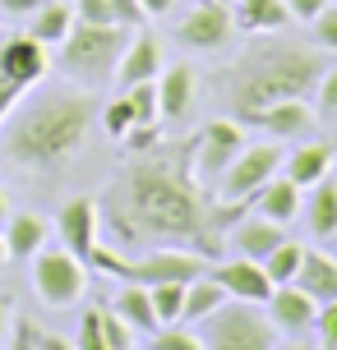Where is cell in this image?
Listing matches in <instances>:
<instances>
[{
  "instance_id": "cell-38",
  "label": "cell",
  "mask_w": 337,
  "mask_h": 350,
  "mask_svg": "<svg viewBox=\"0 0 337 350\" xmlns=\"http://www.w3.org/2000/svg\"><path fill=\"white\" fill-rule=\"evenodd\" d=\"M328 0H286V14L296 18V23H314V14H319Z\"/></svg>"
},
{
  "instance_id": "cell-12",
  "label": "cell",
  "mask_w": 337,
  "mask_h": 350,
  "mask_svg": "<svg viewBox=\"0 0 337 350\" xmlns=\"http://www.w3.org/2000/svg\"><path fill=\"white\" fill-rule=\"evenodd\" d=\"M314 111H310V102L305 97H282V102H268L264 111H254V116H245L240 124H254V129H264L268 139L277 143H291V139H305L310 129H314Z\"/></svg>"
},
{
  "instance_id": "cell-7",
  "label": "cell",
  "mask_w": 337,
  "mask_h": 350,
  "mask_svg": "<svg viewBox=\"0 0 337 350\" xmlns=\"http://www.w3.org/2000/svg\"><path fill=\"white\" fill-rule=\"evenodd\" d=\"M282 157L286 152L277 148V143H245V148L236 152V161L227 166V175L217 180L213 198L217 203H231V208H249L254 193L282 171Z\"/></svg>"
},
{
  "instance_id": "cell-20",
  "label": "cell",
  "mask_w": 337,
  "mask_h": 350,
  "mask_svg": "<svg viewBox=\"0 0 337 350\" xmlns=\"http://www.w3.org/2000/svg\"><path fill=\"white\" fill-rule=\"evenodd\" d=\"M296 286H301L305 295L323 299H337V258L333 254H323V249H305L301 258V272H296Z\"/></svg>"
},
{
  "instance_id": "cell-1",
  "label": "cell",
  "mask_w": 337,
  "mask_h": 350,
  "mask_svg": "<svg viewBox=\"0 0 337 350\" xmlns=\"http://www.w3.org/2000/svg\"><path fill=\"white\" fill-rule=\"evenodd\" d=\"M245 208L217 203L195 180V139L153 143L121 166L107 189V221L121 240H153V245H185L217 258L222 226Z\"/></svg>"
},
{
  "instance_id": "cell-15",
  "label": "cell",
  "mask_w": 337,
  "mask_h": 350,
  "mask_svg": "<svg viewBox=\"0 0 337 350\" xmlns=\"http://www.w3.org/2000/svg\"><path fill=\"white\" fill-rule=\"evenodd\" d=\"M213 277L222 281V291H227L231 299H249V304H268V295H273V277L264 272V262L259 258H227L213 267Z\"/></svg>"
},
{
  "instance_id": "cell-37",
  "label": "cell",
  "mask_w": 337,
  "mask_h": 350,
  "mask_svg": "<svg viewBox=\"0 0 337 350\" xmlns=\"http://www.w3.org/2000/svg\"><path fill=\"white\" fill-rule=\"evenodd\" d=\"M74 350H102V332H97V309L84 314L79 323V336H74Z\"/></svg>"
},
{
  "instance_id": "cell-17",
  "label": "cell",
  "mask_w": 337,
  "mask_h": 350,
  "mask_svg": "<svg viewBox=\"0 0 337 350\" xmlns=\"http://www.w3.org/2000/svg\"><path fill=\"white\" fill-rule=\"evenodd\" d=\"M166 55H162V42L153 33H129V46H125L121 65H116V88H129V83H143V79H158Z\"/></svg>"
},
{
  "instance_id": "cell-39",
  "label": "cell",
  "mask_w": 337,
  "mask_h": 350,
  "mask_svg": "<svg viewBox=\"0 0 337 350\" xmlns=\"http://www.w3.org/2000/svg\"><path fill=\"white\" fill-rule=\"evenodd\" d=\"M37 5H42V0H0V18H10V23H14V18H28Z\"/></svg>"
},
{
  "instance_id": "cell-35",
  "label": "cell",
  "mask_w": 337,
  "mask_h": 350,
  "mask_svg": "<svg viewBox=\"0 0 337 350\" xmlns=\"http://www.w3.org/2000/svg\"><path fill=\"white\" fill-rule=\"evenodd\" d=\"M314 46L337 51V5H323L319 14H314Z\"/></svg>"
},
{
  "instance_id": "cell-28",
  "label": "cell",
  "mask_w": 337,
  "mask_h": 350,
  "mask_svg": "<svg viewBox=\"0 0 337 350\" xmlns=\"http://www.w3.org/2000/svg\"><path fill=\"white\" fill-rule=\"evenodd\" d=\"M10 341H14L18 350H70L74 346V341H65V336L47 332V327H42V323H33V318H14Z\"/></svg>"
},
{
  "instance_id": "cell-16",
  "label": "cell",
  "mask_w": 337,
  "mask_h": 350,
  "mask_svg": "<svg viewBox=\"0 0 337 350\" xmlns=\"http://www.w3.org/2000/svg\"><path fill=\"white\" fill-rule=\"evenodd\" d=\"M314 314H319V299L305 295L296 281L273 286V295H268V318H273L277 332H310V327H314Z\"/></svg>"
},
{
  "instance_id": "cell-42",
  "label": "cell",
  "mask_w": 337,
  "mask_h": 350,
  "mask_svg": "<svg viewBox=\"0 0 337 350\" xmlns=\"http://www.w3.org/2000/svg\"><path fill=\"white\" fill-rule=\"evenodd\" d=\"M10 221V198H5V189H0V226Z\"/></svg>"
},
{
  "instance_id": "cell-14",
  "label": "cell",
  "mask_w": 337,
  "mask_h": 350,
  "mask_svg": "<svg viewBox=\"0 0 337 350\" xmlns=\"http://www.w3.org/2000/svg\"><path fill=\"white\" fill-rule=\"evenodd\" d=\"M199 102V70L195 65H162L158 74V116L166 120H185Z\"/></svg>"
},
{
  "instance_id": "cell-30",
  "label": "cell",
  "mask_w": 337,
  "mask_h": 350,
  "mask_svg": "<svg viewBox=\"0 0 337 350\" xmlns=\"http://www.w3.org/2000/svg\"><path fill=\"white\" fill-rule=\"evenodd\" d=\"M97 120H102V129H107V139H125L134 124H139V116H134V102L129 97H111L107 106H97Z\"/></svg>"
},
{
  "instance_id": "cell-36",
  "label": "cell",
  "mask_w": 337,
  "mask_h": 350,
  "mask_svg": "<svg viewBox=\"0 0 337 350\" xmlns=\"http://www.w3.org/2000/svg\"><path fill=\"white\" fill-rule=\"evenodd\" d=\"M319 116L323 120H337V65H328L323 70V79H319Z\"/></svg>"
},
{
  "instance_id": "cell-3",
  "label": "cell",
  "mask_w": 337,
  "mask_h": 350,
  "mask_svg": "<svg viewBox=\"0 0 337 350\" xmlns=\"http://www.w3.org/2000/svg\"><path fill=\"white\" fill-rule=\"evenodd\" d=\"M328 70L323 46L286 42V37H259L227 74H222V97L236 111V120H245L268 102L282 97H310Z\"/></svg>"
},
{
  "instance_id": "cell-9",
  "label": "cell",
  "mask_w": 337,
  "mask_h": 350,
  "mask_svg": "<svg viewBox=\"0 0 337 350\" xmlns=\"http://www.w3.org/2000/svg\"><path fill=\"white\" fill-rule=\"evenodd\" d=\"M47 79V46L33 37H10L0 42V120L18 106L23 92H33Z\"/></svg>"
},
{
  "instance_id": "cell-26",
  "label": "cell",
  "mask_w": 337,
  "mask_h": 350,
  "mask_svg": "<svg viewBox=\"0 0 337 350\" xmlns=\"http://www.w3.org/2000/svg\"><path fill=\"white\" fill-rule=\"evenodd\" d=\"M227 299H231V295L222 291V281H217L213 272H208V277L199 272V277L185 286V304H180V318H185V323H203V318L217 314V309H222Z\"/></svg>"
},
{
  "instance_id": "cell-19",
  "label": "cell",
  "mask_w": 337,
  "mask_h": 350,
  "mask_svg": "<svg viewBox=\"0 0 337 350\" xmlns=\"http://www.w3.org/2000/svg\"><path fill=\"white\" fill-rule=\"evenodd\" d=\"M305 226L314 240H337V180L323 175L319 185H310L305 198Z\"/></svg>"
},
{
  "instance_id": "cell-43",
  "label": "cell",
  "mask_w": 337,
  "mask_h": 350,
  "mask_svg": "<svg viewBox=\"0 0 337 350\" xmlns=\"http://www.w3.org/2000/svg\"><path fill=\"white\" fill-rule=\"evenodd\" d=\"M5 258H10V254H5V240H0V267H5Z\"/></svg>"
},
{
  "instance_id": "cell-4",
  "label": "cell",
  "mask_w": 337,
  "mask_h": 350,
  "mask_svg": "<svg viewBox=\"0 0 337 350\" xmlns=\"http://www.w3.org/2000/svg\"><path fill=\"white\" fill-rule=\"evenodd\" d=\"M129 33L125 23H88V18H74L70 33L55 42V65L70 83L84 88H102L116 79V65H121L125 46H129Z\"/></svg>"
},
{
  "instance_id": "cell-22",
  "label": "cell",
  "mask_w": 337,
  "mask_h": 350,
  "mask_svg": "<svg viewBox=\"0 0 337 350\" xmlns=\"http://www.w3.org/2000/svg\"><path fill=\"white\" fill-rule=\"evenodd\" d=\"M254 208H259V217H268V221H291L296 212H301V185H291L282 171L268 180L264 189L254 193Z\"/></svg>"
},
{
  "instance_id": "cell-31",
  "label": "cell",
  "mask_w": 337,
  "mask_h": 350,
  "mask_svg": "<svg viewBox=\"0 0 337 350\" xmlns=\"http://www.w3.org/2000/svg\"><path fill=\"white\" fill-rule=\"evenodd\" d=\"M185 286L190 281H158V286H148V295H153V309H158V323H180V304H185Z\"/></svg>"
},
{
  "instance_id": "cell-29",
  "label": "cell",
  "mask_w": 337,
  "mask_h": 350,
  "mask_svg": "<svg viewBox=\"0 0 337 350\" xmlns=\"http://www.w3.org/2000/svg\"><path fill=\"white\" fill-rule=\"evenodd\" d=\"M301 258H305V245H296V240H282V245H277V249L264 258V272L273 277V286L296 281V272H301Z\"/></svg>"
},
{
  "instance_id": "cell-5",
  "label": "cell",
  "mask_w": 337,
  "mask_h": 350,
  "mask_svg": "<svg viewBox=\"0 0 337 350\" xmlns=\"http://www.w3.org/2000/svg\"><path fill=\"white\" fill-rule=\"evenodd\" d=\"M88 262L97 272H107L116 281H134V286H158V281H195L203 272V254L195 249H153V254H143V258H121L116 249H102L92 245Z\"/></svg>"
},
{
  "instance_id": "cell-44",
  "label": "cell",
  "mask_w": 337,
  "mask_h": 350,
  "mask_svg": "<svg viewBox=\"0 0 337 350\" xmlns=\"http://www.w3.org/2000/svg\"><path fill=\"white\" fill-rule=\"evenodd\" d=\"M222 5H236V0H222Z\"/></svg>"
},
{
  "instance_id": "cell-11",
  "label": "cell",
  "mask_w": 337,
  "mask_h": 350,
  "mask_svg": "<svg viewBox=\"0 0 337 350\" xmlns=\"http://www.w3.org/2000/svg\"><path fill=\"white\" fill-rule=\"evenodd\" d=\"M231 33H236V14L222 0H203V5H195L176 23V42L180 46H195V51H222L231 42Z\"/></svg>"
},
{
  "instance_id": "cell-8",
  "label": "cell",
  "mask_w": 337,
  "mask_h": 350,
  "mask_svg": "<svg viewBox=\"0 0 337 350\" xmlns=\"http://www.w3.org/2000/svg\"><path fill=\"white\" fill-rule=\"evenodd\" d=\"M33 291L42 304H51V309H70L84 299L88 291V272H84V258H74L70 249H37L33 254Z\"/></svg>"
},
{
  "instance_id": "cell-32",
  "label": "cell",
  "mask_w": 337,
  "mask_h": 350,
  "mask_svg": "<svg viewBox=\"0 0 337 350\" xmlns=\"http://www.w3.org/2000/svg\"><path fill=\"white\" fill-rule=\"evenodd\" d=\"M97 332H102V350H129L134 346V327L116 309H97Z\"/></svg>"
},
{
  "instance_id": "cell-25",
  "label": "cell",
  "mask_w": 337,
  "mask_h": 350,
  "mask_svg": "<svg viewBox=\"0 0 337 350\" xmlns=\"http://www.w3.org/2000/svg\"><path fill=\"white\" fill-rule=\"evenodd\" d=\"M70 23H74V5H65V0H42L33 14H28V37L42 42V46H55L60 37L70 33Z\"/></svg>"
},
{
  "instance_id": "cell-33",
  "label": "cell",
  "mask_w": 337,
  "mask_h": 350,
  "mask_svg": "<svg viewBox=\"0 0 337 350\" xmlns=\"http://www.w3.org/2000/svg\"><path fill=\"white\" fill-rule=\"evenodd\" d=\"M148 350H203V336L195 327H176V323H166L158 332L148 336Z\"/></svg>"
},
{
  "instance_id": "cell-24",
  "label": "cell",
  "mask_w": 337,
  "mask_h": 350,
  "mask_svg": "<svg viewBox=\"0 0 337 350\" xmlns=\"http://www.w3.org/2000/svg\"><path fill=\"white\" fill-rule=\"evenodd\" d=\"M116 314L134 327V332H158V309H153V295H148V286H134V281H121V295H116V304H111Z\"/></svg>"
},
{
  "instance_id": "cell-27",
  "label": "cell",
  "mask_w": 337,
  "mask_h": 350,
  "mask_svg": "<svg viewBox=\"0 0 337 350\" xmlns=\"http://www.w3.org/2000/svg\"><path fill=\"white\" fill-rule=\"evenodd\" d=\"M282 221H268V217H249V221H240L236 226V249L245 254V258H259L264 262L273 249L282 245Z\"/></svg>"
},
{
  "instance_id": "cell-34",
  "label": "cell",
  "mask_w": 337,
  "mask_h": 350,
  "mask_svg": "<svg viewBox=\"0 0 337 350\" xmlns=\"http://www.w3.org/2000/svg\"><path fill=\"white\" fill-rule=\"evenodd\" d=\"M314 332H319L323 350H337V299H323L319 314H314Z\"/></svg>"
},
{
  "instance_id": "cell-6",
  "label": "cell",
  "mask_w": 337,
  "mask_h": 350,
  "mask_svg": "<svg viewBox=\"0 0 337 350\" xmlns=\"http://www.w3.org/2000/svg\"><path fill=\"white\" fill-rule=\"evenodd\" d=\"M273 346H277V327L249 299H227L217 314L203 318V350H273Z\"/></svg>"
},
{
  "instance_id": "cell-23",
  "label": "cell",
  "mask_w": 337,
  "mask_h": 350,
  "mask_svg": "<svg viewBox=\"0 0 337 350\" xmlns=\"http://www.w3.org/2000/svg\"><path fill=\"white\" fill-rule=\"evenodd\" d=\"M231 14H236V28H245V33H282L291 23L286 0H236Z\"/></svg>"
},
{
  "instance_id": "cell-2",
  "label": "cell",
  "mask_w": 337,
  "mask_h": 350,
  "mask_svg": "<svg viewBox=\"0 0 337 350\" xmlns=\"http://www.w3.org/2000/svg\"><path fill=\"white\" fill-rule=\"evenodd\" d=\"M97 120L92 88H33L0 120V166L10 171H55L88 148Z\"/></svg>"
},
{
  "instance_id": "cell-18",
  "label": "cell",
  "mask_w": 337,
  "mask_h": 350,
  "mask_svg": "<svg viewBox=\"0 0 337 350\" xmlns=\"http://www.w3.org/2000/svg\"><path fill=\"white\" fill-rule=\"evenodd\" d=\"M333 171V143H305V148H291L282 157V175L291 180V185H319L323 175Z\"/></svg>"
},
{
  "instance_id": "cell-41",
  "label": "cell",
  "mask_w": 337,
  "mask_h": 350,
  "mask_svg": "<svg viewBox=\"0 0 337 350\" xmlns=\"http://www.w3.org/2000/svg\"><path fill=\"white\" fill-rule=\"evenodd\" d=\"M10 336V295H0V341Z\"/></svg>"
},
{
  "instance_id": "cell-13",
  "label": "cell",
  "mask_w": 337,
  "mask_h": 350,
  "mask_svg": "<svg viewBox=\"0 0 337 350\" xmlns=\"http://www.w3.org/2000/svg\"><path fill=\"white\" fill-rule=\"evenodd\" d=\"M97 226H102V212H97V203H92L88 193H84V198H70V203L60 208V217H55L60 245L70 249L74 258H84V262H88L92 245H97Z\"/></svg>"
},
{
  "instance_id": "cell-40",
  "label": "cell",
  "mask_w": 337,
  "mask_h": 350,
  "mask_svg": "<svg viewBox=\"0 0 337 350\" xmlns=\"http://www.w3.org/2000/svg\"><path fill=\"white\" fill-rule=\"evenodd\" d=\"M139 5L148 10V18H158V14H166V10H171L176 0H139Z\"/></svg>"
},
{
  "instance_id": "cell-10",
  "label": "cell",
  "mask_w": 337,
  "mask_h": 350,
  "mask_svg": "<svg viewBox=\"0 0 337 350\" xmlns=\"http://www.w3.org/2000/svg\"><path fill=\"white\" fill-rule=\"evenodd\" d=\"M245 148V124L240 120H213L195 134V180L213 193L217 180L227 175V166L236 161V152Z\"/></svg>"
},
{
  "instance_id": "cell-21",
  "label": "cell",
  "mask_w": 337,
  "mask_h": 350,
  "mask_svg": "<svg viewBox=\"0 0 337 350\" xmlns=\"http://www.w3.org/2000/svg\"><path fill=\"white\" fill-rule=\"evenodd\" d=\"M5 226H10L5 230V254H10V262L33 258L37 249L47 245V217H37V212H14Z\"/></svg>"
}]
</instances>
